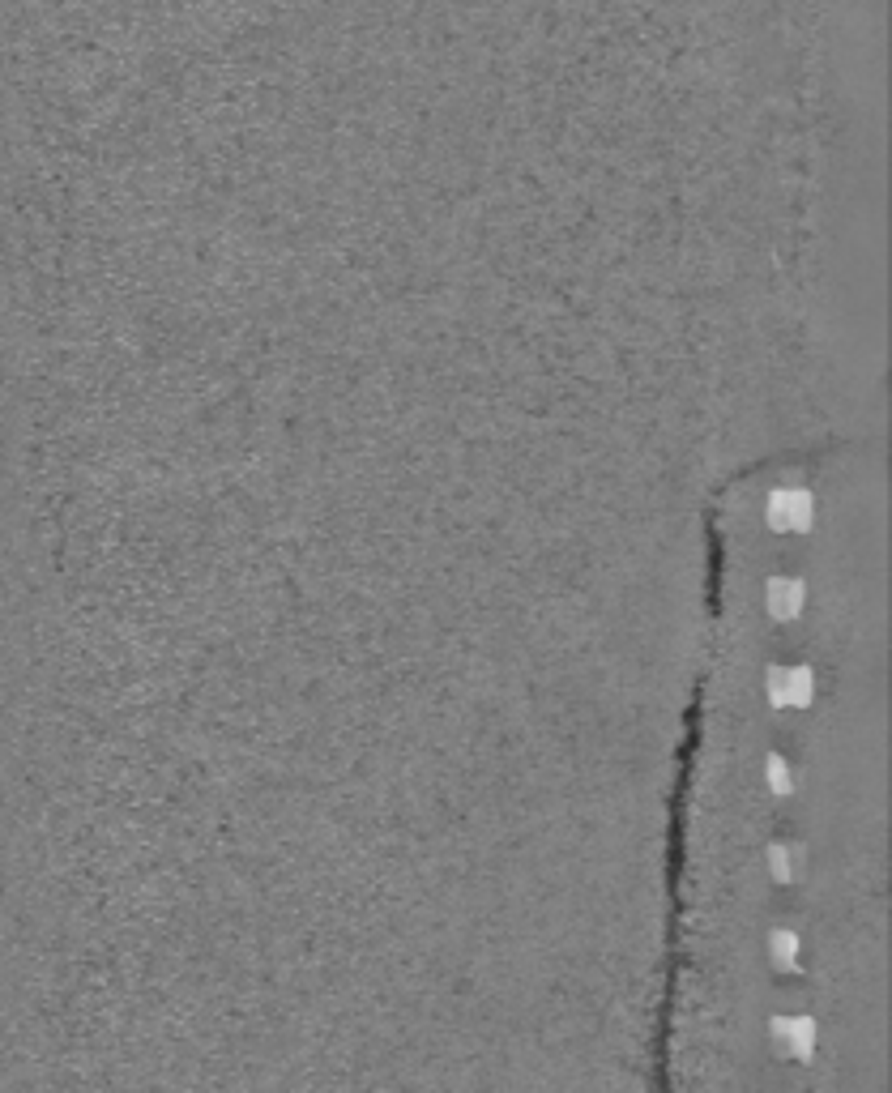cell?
I'll return each instance as SVG.
<instances>
[{"instance_id":"6","label":"cell","mask_w":892,"mask_h":1093,"mask_svg":"<svg viewBox=\"0 0 892 1093\" xmlns=\"http://www.w3.org/2000/svg\"><path fill=\"white\" fill-rule=\"evenodd\" d=\"M764 786H769V795H777V799H786L794 790V769L786 765V756L764 760Z\"/></svg>"},{"instance_id":"3","label":"cell","mask_w":892,"mask_h":1093,"mask_svg":"<svg viewBox=\"0 0 892 1093\" xmlns=\"http://www.w3.org/2000/svg\"><path fill=\"white\" fill-rule=\"evenodd\" d=\"M803 603H807V585L799 577H769L764 585V607H769L773 620H799L803 615Z\"/></svg>"},{"instance_id":"8","label":"cell","mask_w":892,"mask_h":1093,"mask_svg":"<svg viewBox=\"0 0 892 1093\" xmlns=\"http://www.w3.org/2000/svg\"><path fill=\"white\" fill-rule=\"evenodd\" d=\"M764 696H769L773 709H786V667H769V671H764Z\"/></svg>"},{"instance_id":"2","label":"cell","mask_w":892,"mask_h":1093,"mask_svg":"<svg viewBox=\"0 0 892 1093\" xmlns=\"http://www.w3.org/2000/svg\"><path fill=\"white\" fill-rule=\"evenodd\" d=\"M816 1038H820V1029L811 1017H777L773 1021V1042H777V1051H786L790 1059H811V1051H816Z\"/></svg>"},{"instance_id":"7","label":"cell","mask_w":892,"mask_h":1093,"mask_svg":"<svg viewBox=\"0 0 892 1093\" xmlns=\"http://www.w3.org/2000/svg\"><path fill=\"white\" fill-rule=\"evenodd\" d=\"M764 859H769V876H773L777 884H790L794 876H799V854H794L790 846H769V854H764Z\"/></svg>"},{"instance_id":"5","label":"cell","mask_w":892,"mask_h":1093,"mask_svg":"<svg viewBox=\"0 0 892 1093\" xmlns=\"http://www.w3.org/2000/svg\"><path fill=\"white\" fill-rule=\"evenodd\" d=\"M811 701H816V671L786 667V709H807Z\"/></svg>"},{"instance_id":"1","label":"cell","mask_w":892,"mask_h":1093,"mask_svg":"<svg viewBox=\"0 0 892 1093\" xmlns=\"http://www.w3.org/2000/svg\"><path fill=\"white\" fill-rule=\"evenodd\" d=\"M764 521L773 534H807L816 521V496L807 487H773L764 500Z\"/></svg>"},{"instance_id":"4","label":"cell","mask_w":892,"mask_h":1093,"mask_svg":"<svg viewBox=\"0 0 892 1093\" xmlns=\"http://www.w3.org/2000/svg\"><path fill=\"white\" fill-rule=\"evenodd\" d=\"M769 957H773V965L782 974H799L803 970V940H799V931L777 927L773 936H769Z\"/></svg>"}]
</instances>
